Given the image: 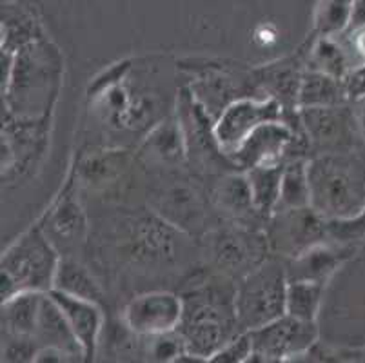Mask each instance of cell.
<instances>
[{
	"mask_svg": "<svg viewBox=\"0 0 365 363\" xmlns=\"http://www.w3.org/2000/svg\"><path fill=\"white\" fill-rule=\"evenodd\" d=\"M237 285L225 276L193 285L182 296L184 315L177 334L185 354L207 359L233 342L240 331L237 318Z\"/></svg>",
	"mask_w": 365,
	"mask_h": 363,
	"instance_id": "obj_1",
	"label": "cell"
},
{
	"mask_svg": "<svg viewBox=\"0 0 365 363\" xmlns=\"http://www.w3.org/2000/svg\"><path fill=\"white\" fill-rule=\"evenodd\" d=\"M309 208L327 224H344L365 213V165L349 153H322L307 162Z\"/></svg>",
	"mask_w": 365,
	"mask_h": 363,
	"instance_id": "obj_2",
	"label": "cell"
},
{
	"mask_svg": "<svg viewBox=\"0 0 365 363\" xmlns=\"http://www.w3.org/2000/svg\"><path fill=\"white\" fill-rule=\"evenodd\" d=\"M61 256L41 225L9 245L0 262V296L2 304L22 292L48 295L53 291Z\"/></svg>",
	"mask_w": 365,
	"mask_h": 363,
	"instance_id": "obj_3",
	"label": "cell"
},
{
	"mask_svg": "<svg viewBox=\"0 0 365 363\" xmlns=\"http://www.w3.org/2000/svg\"><path fill=\"white\" fill-rule=\"evenodd\" d=\"M287 267L267 258L237 284V318L242 332H253L285 315Z\"/></svg>",
	"mask_w": 365,
	"mask_h": 363,
	"instance_id": "obj_4",
	"label": "cell"
},
{
	"mask_svg": "<svg viewBox=\"0 0 365 363\" xmlns=\"http://www.w3.org/2000/svg\"><path fill=\"white\" fill-rule=\"evenodd\" d=\"M285 109L274 98H237L218 115L213 126L215 140L225 156H231L262 126L284 122Z\"/></svg>",
	"mask_w": 365,
	"mask_h": 363,
	"instance_id": "obj_5",
	"label": "cell"
},
{
	"mask_svg": "<svg viewBox=\"0 0 365 363\" xmlns=\"http://www.w3.org/2000/svg\"><path fill=\"white\" fill-rule=\"evenodd\" d=\"M317 322H302L284 315L271 324L249 332L253 352L267 359L291 363L309 354L318 344Z\"/></svg>",
	"mask_w": 365,
	"mask_h": 363,
	"instance_id": "obj_6",
	"label": "cell"
},
{
	"mask_svg": "<svg viewBox=\"0 0 365 363\" xmlns=\"http://www.w3.org/2000/svg\"><path fill=\"white\" fill-rule=\"evenodd\" d=\"M327 222L311 208L293 209V211H278L271 216V227L267 238L269 247L297 260L313 247L325 242Z\"/></svg>",
	"mask_w": 365,
	"mask_h": 363,
	"instance_id": "obj_7",
	"label": "cell"
},
{
	"mask_svg": "<svg viewBox=\"0 0 365 363\" xmlns=\"http://www.w3.org/2000/svg\"><path fill=\"white\" fill-rule=\"evenodd\" d=\"M184 315L182 296L168 291H153L133 298L124 309V324L138 336L173 334L180 327Z\"/></svg>",
	"mask_w": 365,
	"mask_h": 363,
	"instance_id": "obj_8",
	"label": "cell"
},
{
	"mask_svg": "<svg viewBox=\"0 0 365 363\" xmlns=\"http://www.w3.org/2000/svg\"><path fill=\"white\" fill-rule=\"evenodd\" d=\"M267 238L257 236L249 229L220 231L213 238V255L218 267L227 276L245 278L251 271L265 262Z\"/></svg>",
	"mask_w": 365,
	"mask_h": 363,
	"instance_id": "obj_9",
	"label": "cell"
},
{
	"mask_svg": "<svg viewBox=\"0 0 365 363\" xmlns=\"http://www.w3.org/2000/svg\"><path fill=\"white\" fill-rule=\"evenodd\" d=\"M300 124L311 144L324 149V153H347L353 138L354 115L341 106L338 108L300 109Z\"/></svg>",
	"mask_w": 365,
	"mask_h": 363,
	"instance_id": "obj_10",
	"label": "cell"
},
{
	"mask_svg": "<svg viewBox=\"0 0 365 363\" xmlns=\"http://www.w3.org/2000/svg\"><path fill=\"white\" fill-rule=\"evenodd\" d=\"M293 129L287 122L262 126L245 140V144L231 158L245 171L255 168H278L293 144Z\"/></svg>",
	"mask_w": 365,
	"mask_h": 363,
	"instance_id": "obj_11",
	"label": "cell"
},
{
	"mask_svg": "<svg viewBox=\"0 0 365 363\" xmlns=\"http://www.w3.org/2000/svg\"><path fill=\"white\" fill-rule=\"evenodd\" d=\"M48 295L55 302L56 307L61 309L62 316L68 322L73 336H75L78 345H81L84 362H95L102 327H104V312H102L101 305L88 302V300L73 298V296H68L58 291H51Z\"/></svg>",
	"mask_w": 365,
	"mask_h": 363,
	"instance_id": "obj_12",
	"label": "cell"
},
{
	"mask_svg": "<svg viewBox=\"0 0 365 363\" xmlns=\"http://www.w3.org/2000/svg\"><path fill=\"white\" fill-rule=\"evenodd\" d=\"M35 342L41 349H55V351L68 352V354L82 356V349L73 336L68 322L62 316L61 309L49 298L44 296L41 307V316H38V325H36ZM84 358V356H82Z\"/></svg>",
	"mask_w": 365,
	"mask_h": 363,
	"instance_id": "obj_13",
	"label": "cell"
},
{
	"mask_svg": "<svg viewBox=\"0 0 365 363\" xmlns=\"http://www.w3.org/2000/svg\"><path fill=\"white\" fill-rule=\"evenodd\" d=\"M46 295L22 292L2 304V329L8 336L35 339L42 300Z\"/></svg>",
	"mask_w": 365,
	"mask_h": 363,
	"instance_id": "obj_14",
	"label": "cell"
},
{
	"mask_svg": "<svg viewBox=\"0 0 365 363\" xmlns=\"http://www.w3.org/2000/svg\"><path fill=\"white\" fill-rule=\"evenodd\" d=\"M215 202L225 216L233 218L237 225L244 227L247 220L258 216L253 205L249 182L245 175H227L215 188Z\"/></svg>",
	"mask_w": 365,
	"mask_h": 363,
	"instance_id": "obj_15",
	"label": "cell"
},
{
	"mask_svg": "<svg viewBox=\"0 0 365 363\" xmlns=\"http://www.w3.org/2000/svg\"><path fill=\"white\" fill-rule=\"evenodd\" d=\"M344 262V252L333 251L325 244L313 247L305 255L291 260L287 267V278L289 280H311V282H322L325 284L327 278L338 269Z\"/></svg>",
	"mask_w": 365,
	"mask_h": 363,
	"instance_id": "obj_16",
	"label": "cell"
},
{
	"mask_svg": "<svg viewBox=\"0 0 365 363\" xmlns=\"http://www.w3.org/2000/svg\"><path fill=\"white\" fill-rule=\"evenodd\" d=\"M284 165L278 168H255L245 171L249 182V191L258 216L269 218L277 213L280 200V184Z\"/></svg>",
	"mask_w": 365,
	"mask_h": 363,
	"instance_id": "obj_17",
	"label": "cell"
},
{
	"mask_svg": "<svg viewBox=\"0 0 365 363\" xmlns=\"http://www.w3.org/2000/svg\"><path fill=\"white\" fill-rule=\"evenodd\" d=\"M53 291L64 292V295L73 296V298L88 300V302L98 305L102 302V289L97 284V280L93 278L91 272L84 265L76 264L75 260H61Z\"/></svg>",
	"mask_w": 365,
	"mask_h": 363,
	"instance_id": "obj_18",
	"label": "cell"
},
{
	"mask_svg": "<svg viewBox=\"0 0 365 363\" xmlns=\"http://www.w3.org/2000/svg\"><path fill=\"white\" fill-rule=\"evenodd\" d=\"M345 100L341 91V82L322 75L317 71L304 73L300 91H298V108L317 109V108H338Z\"/></svg>",
	"mask_w": 365,
	"mask_h": 363,
	"instance_id": "obj_19",
	"label": "cell"
},
{
	"mask_svg": "<svg viewBox=\"0 0 365 363\" xmlns=\"http://www.w3.org/2000/svg\"><path fill=\"white\" fill-rule=\"evenodd\" d=\"M309 175H307V162L302 158L291 160L289 164H284L280 184V200H278V211H293V209L309 208Z\"/></svg>",
	"mask_w": 365,
	"mask_h": 363,
	"instance_id": "obj_20",
	"label": "cell"
},
{
	"mask_svg": "<svg viewBox=\"0 0 365 363\" xmlns=\"http://www.w3.org/2000/svg\"><path fill=\"white\" fill-rule=\"evenodd\" d=\"M325 284L311 280H289L285 296V315L302 322H317Z\"/></svg>",
	"mask_w": 365,
	"mask_h": 363,
	"instance_id": "obj_21",
	"label": "cell"
},
{
	"mask_svg": "<svg viewBox=\"0 0 365 363\" xmlns=\"http://www.w3.org/2000/svg\"><path fill=\"white\" fill-rule=\"evenodd\" d=\"M304 75H300L297 64L293 62H280L269 66L258 73V82L269 89V98H274L285 109L287 102H294L298 106V91Z\"/></svg>",
	"mask_w": 365,
	"mask_h": 363,
	"instance_id": "obj_22",
	"label": "cell"
},
{
	"mask_svg": "<svg viewBox=\"0 0 365 363\" xmlns=\"http://www.w3.org/2000/svg\"><path fill=\"white\" fill-rule=\"evenodd\" d=\"M309 66L311 71L322 73L340 82L353 69L340 39H317L309 51Z\"/></svg>",
	"mask_w": 365,
	"mask_h": 363,
	"instance_id": "obj_23",
	"label": "cell"
},
{
	"mask_svg": "<svg viewBox=\"0 0 365 363\" xmlns=\"http://www.w3.org/2000/svg\"><path fill=\"white\" fill-rule=\"evenodd\" d=\"M353 2L325 0L313 9V29L318 39H336L349 29Z\"/></svg>",
	"mask_w": 365,
	"mask_h": 363,
	"instance_id": "obj_24",
	"label": "cell"
},
{
	"mask_svg": "<svg viewBox=\"0 0 365 363\" xmlns=\"http://www.w3.org/2000/svg\"><path fill=\"white\" fill-rule=\"evenodd\" d=\"M145 151L153 158H158L165 164H178L185 156V140L180 124L165 122L148 136Z\"/></svg>",
	"mask_w": 365,
	"mask_h": 363,
	"instance_id": "obj_25",
	"label": "cell"
},
{
	"mask_svg": "<svg viewBox=\"0 0 365 363\" xmlns=\"http://www.w3.org/2000/svg\"><path fill=\"white\" fill-rule=\"evenodd\" d=\"M160 213L168 216L175 225L187 227L189 224H198L202 208L197 195L191 189L175 185L162 195Z\"/></svg>",
	"mask_w": 365,
	"mask_h": 363,
	"instance_id": "obj_26",
	"label": "cell"
},
{
	"mask_svg": "<svg viewBox=\"0 0 365 363\" xmlns=\"http://www.w3.org/2000/svg\"><path fill=\"white\" fill-rule=\"evenodd\" d=\"M81 229H84V216H82L78 205L73 202H64L61 209L53 215L51 231L66 242H71V238L78 236Z\"/></svg>",
	"mask_w": 365,
	"mask_h": 363,
	"instance_id": "obj_27",
	"label": "cell"
},
{
	"mask_svg": "<svg viewBox=\"0 0 365 363\" xmlns=\"http://www.w3.org/2000/svg\"><path fill=\"white\" fill-rule=\"evenodd\" d=\"M41 347L33 338L8 336L2 344V362L4 363H35Z\"/></svg>",
	"mask_w": 365,
	"mask_h": 363,
	"instance_id": "obj_28",
	"label": "cell"
},
{
	"mask_svg": "<svg viewBox=\"0 0 365 363\" xmlns=\"http://www.w3.org/2000/svg\"><path fill=\"white\" fill-rule=\"evenodd\" d=\"M251 356H253V344H251L249 332H244L237 336L233 342L224 345L213 356H209L205 363H245Z\"/></svg>",
	"mask_w": 365,
	"mask_h": 363,
	"instance_id": "obj_29",
	"label": "cell"
},
{
	"mask_svg": "<svg viewBox=\"0 0 365 363\" xmlns=\"http://www.w3.org/2000/svg\"><path fill=\"white\" fill-rule=\"evenodd\" d=\"M341 91L345 100H353L356 104L365 100V66L353 68L341 80Z\"/></svg>",
	"mask_w": 365,
	"mask_h": 363,
	"instance_id": "obj_30",
	"label": "cell"
},
{
	"mask_svg": "<svg viewBox=\"0 0 365 363\" xmlns=\"http://www.w3.org/2000/svg\"><path fill=\"white\" fill-rule=\"evenodd\" d=\"M340 40L349 55L353 68L365 66V28L344 33V39Z\"/></svg>",
	"mask_w": 365,
	"mask_h": 363,
	"instance_id": "obj_31",
	"label": "cell"
},
{
	"mask_svg": "<svg viewBox=\"0 0 365 363\" xmlns=\"http://www.w3.org/2000/svg\"><path fill=\"white\" fill-rule=\"evenodd\" d=\"M35 363H86L82 356L68 354V352L55 351V349H41L36 354Z\"/></svg>",
	"mask_w": 365,
	"mask_h": 363,
	"instance_id": "obj_32",
	"label": "cell"
},
{
	"mask_svg": "<svg viewBox=\"0 0 365 363\" xmlns=\"http://www.w3.org/2000/svg\"><path fill=\"white\" fill-rule=\"evenodd\" d=\"M253 39L260 48H269V46H274L278 42V31L274 26L262 22L255 28Z\"/></svg>",
	"mask_w": 365,
	"mask_h": 363,
	"instance_id": "obj_33",
	"label": "cell"
},
{
	"mask_svg": "<svg viewBox=\"0 0 365 363\" xmlns=\"http://www.w3.org/2000/svg\"><path fill=\"white\" fill-rule=\"evenodd\" d=\"M305 358H307L305 363H351L349 358H345V356L338 354V352H331L318 347H314Z\"/></svg>",
	"mask_w": 365,
	"mask_h": 363,
	"instance_id": "obj_34",
	"label": "cell"
},
{
	"mask_svg": "<svg viewBox=\"0 0 365 363\" xmlns=\"http://www.w3.org/2000/svg\"><path fill=\"white\" fill-rule=\"evenodd\" d=\"M360 28H365V0H356V2H353V9H351V22L347 31H354V29H360Z\"/></svg>",
	"mask_w": 365,
	"mask_h": 363,
	"instance_id": "obj_35",
	"label": "cell"
},
{
	"mask_svg": "<svg viewBox=\"0 0 365 363\" xmlns=\"http://www.w3.org/2000/svg\"><path fill=\"white\" fill-rule=\"evenodd\" d=\"M354 122H356V128L365 135V100L358 104V111L356 115H354Z\"/></svg>",
	"mask_w": 365,
	"mask_h": 363,
	"instance_id": "obj_36",
	"label": "cell"
},
{
	"mask_svg": "<svg viewBox=\"0 0 365 363\" xmlns=\"http://www.w3.org/2000/svg\"><path fill=\"white\" fill-rule=\"evenodd\" d=\"M171 363H205V359L195 358V356H191V354H182L180 358L173 359Z\"/></svg>",
	"mask_w": 365,
	"mask_h": 363,
	"instance_id": "obj_37",
	"label": "cell"
},
{
	"mask_svg": "<svg viewBox=\"0 0 365 363\" xmlns=\"http://www.w3.org/2000/svg\"><path fill=\"white\" fill-rule=\"evenodd\" d=\"M245 363H280V362H273V359H267V358H264V356H258L253 352V356H251V358H249Z\"/></svg>",
	"mask_w": 365,
	"mask_h": 363,
	"instance_id": "obj_38",
	"label": "cell"
},
{
	"mask_svg": "<svg viewBox=\"0 0 365 363\" xmlns=\"http://www.w3.org/2000/svg\"><path fill=\"white\" fill-rule=\"evenodd\" d=\"M351 363H365V351L358 352L356 356H353V358H349Z\"/></svg>",
	"mask_w": 365,
	"mask_h": 363,
	"instance_id": "obj_39",
	"label": "cell"
}]
</instances>
